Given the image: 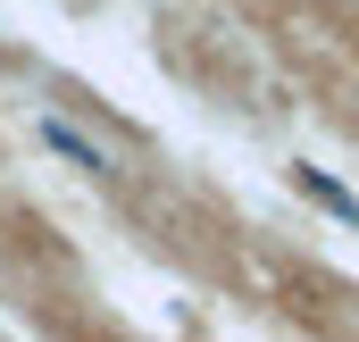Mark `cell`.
Here are the masks:
<instances>
[{"mask_svg":"<svg viewBox=\"0 0 359 342\" xmlns=\"http://www.w3.org/2000/svg\"><path fill=\"white\" fill-rule=\"evenodd\" d=\"M34 134H42V151H59L67 167H84V175H117V159H109V151L92 142L84 125H67L59 109H42V125H34Z\"/></svg>","mask_w":359,"mask_h":342,"instance_id":"6da1fadb","label":"cell"},{"mask_svg":"<svg viewBox=\"0 0 359 342\" xmlns=\"http://www.w3.org/2000/svg\"><path fill=\"white\" fill-rule=\"evenodd\" d=\"M292 184H301V192H309V200H318L326 217H343V226H359V192H351V184H334L326 167H292Z\"/></svg>","mask_w":359,"mask_h":342,"instance_id":"7a4b0ae2","label":"cell"}]
</instances>
